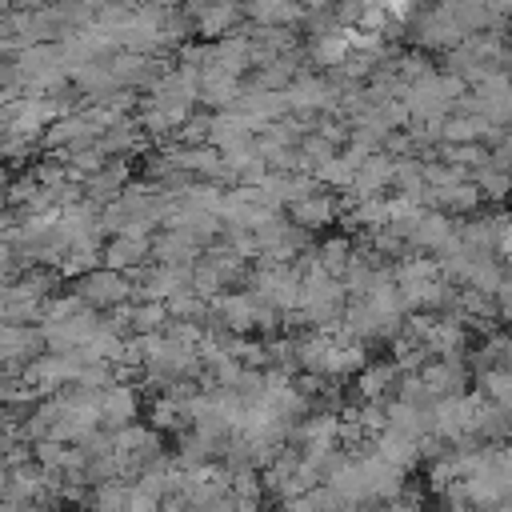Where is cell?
I'll return each mask as SVG.
<instances>
[{
	"instance_id": "obj_1",
	"label": "cell",
	"mask_w": 512,
	"mask_h": 512,
	"mask_svg": "<svg viewBox=\"0 0 512 512\" xmlns=\"http://www.w3.org/2000/svg\"><path fill=\"white\" fill-rule=\"evenodd\" d=\"M128 500H132V488H128V484L104 480V484L92 492V512H128Z\"/></svg>"
},
{
	"instance_id": "obj_2",
	"label": "cell",
	"mask_w": 512,
	"mask_h": 512,
	"mask_svg": "<svg viewBox=\"0 0 512 512\" xmlns=\"http://www.w3.org/2000/svg\"><path fill=\"white\" fill-rule=\"evenodd\" d=\"M420 380H424V388H428V392H436V396H456L464 376H460V368H456V364H432Z\"/></svg>"
},
{
	"instance_id": "obj_3",
	"label": "cell",
	"mask_w": 512,
	"mask_h": 512,
	"mask_svg": "<svg viewBox=\"0 0 512 512\" xmlns=\"http://www.w3.org/2000/svg\"><path fill=\"white\" fill-rule=\"evenodd\" d=\"M132 412H136V400H132V392H124V388H112V392L104 396V404H100V416H104L108 424H128Z\"/></svg>"
},
{
	"instance_id": "obj_4",
	"label": "cell",
	"mask_w": 512,
	"mask_h": 512,
	"mask_svg": "<svg viewBox=\"0 0 512 512\" xmlns=\"http://www.w3.org/2000/svg\"><path fill=\"white\" fill-rule=\"evenodd\" d=\"M84 296H88V300H100V304H108V300H120V296H124V284H120V276L104 272V276H92V280H88Z\"/></svg>"
},
{
	"instance_id": "obj_5",
	"label": "cell",
	"mask_w": 512,
	"mask_h": 512,
	"mask_svg": "<svg viewBox=\"0 0 512 512\" xmlns=\"http://www.w3.org/2000/svg\"><path fill=\"white\" fill-rule=\"evenodd\" d=\"M292 212H296V220H300V224H324L332 208H328V200H324V196H300Z\"/></svg>"
},
{
	"instance_id": "obj_6",
	"label": "cell",
	"mask_w": 512,
	"mask_h": 512,
	"mask_svg": "<svg viewBox=\"0 0 512 512\" xmlns=\"http://www.w3.org/2000/svg\"><path fill=\"white\" fill-rule=\"evenodd\" d=\"M140 252H144V240H116L112 244V264H136L140 260Z\"/></svg>"
}]
</instances>
